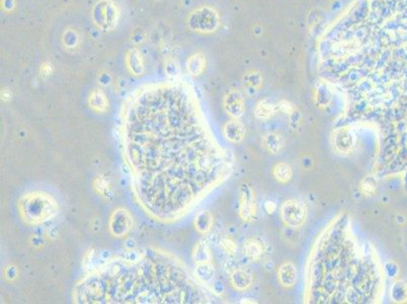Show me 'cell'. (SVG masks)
I'll list each match as a JSON object with an SVG mask.
<instances>
[{
	"instance_id": "6da1fadb",
	"label": "cell",
	"mask_w": 407,
	"mask_h": 304,
	"mask_svg": "<svg viewBox=\"0 0 407 304\" xmlns=\"http://www.w3.org/2000/svg\"><path fill=\"white\" fill-rule=\"evenodd\" d=\"M18 208L23 220L30 225L41 224L52 219L59 211L56 200L44 192L24 195L18 203Z\"/></svg>"
},
{
	"instance_id": "7a4b0ae2",
	"label": "cell",
	"mask_w": 407,
	"mask_h": 304,
	"mask_svg": "<svg viewBox=\"0 0 407 304\" xmlns=\"http://www.w3.org/2000/svg\"><path fill=\"white\" fill-rule=\"evenodd\" d=\"M119 16V9L112 0H100L92 10L93 22L104 30L114 29L118 24Z\"/></svg>"
},
{
	"instance_id": "3957f363",
	"label": "cell",
	"mask_w": 407,
	"mask_h": 304,
	"mask_svg": "<svg viewBox=\"0 0 407 304\" xmlns=\"http://www.w3.org/2000/svg\"><path fill=\"white\" fill-rule=\"evenodd\" d=\"M281 216L286 225L292 228H299L307 219V208L300 200H288L282 206Z\"/></svg>"
},
{
	"instance_id": "277c9868",
	"label": "cell",
	"mask_w": 407,
	"mask_h": 304,
	"mask_svg": "<svg viewBox=\"0 0 407 304\" xmlns=\"http://www.w3.org/2000/svg\"><path fill=\"white\" fill-rule=\"evenodd\" d=\"M257 199L249 184H242L239 188V215L245 222H250L257 216Z\"/></svg>"
},
{
	"instance_id": "5b68a950",
	"label": "cell",
	"mask_w": 407,
	"mask_h": 304,
	"mask_svg": "<svg viewBox=\"0 0 407 304\" xmlns=\"http://www.w3.org/2000/svg\"><path fill=\"white\" fill-rule=\"evenodd\" d=\"M134 219L130 211L125 208H118L113 211L109 220V230L115 237L127 235L133 228Z\"/></svg>"
},
{
	"instance_id": "8992f818",
	"label": "cell",
	"mask_w": 407,
	"mask_h": 304,
	"mask_svg": "<svg viewBox=\"0 0 407 304\" xmlns=\"http://www.w3.org/2000/svg\"><path fill=\"white\" fill-rule=\"evenodd\" d=\"M216 21L217 19L216 16H214L213 11L208 10V8H202L190 14L187 24L193 31L207 32L214 30V27L217 26Z\"/></svg>"
},
{
	"instance_id": "52a82bcc",
	"label": "cell",
	"mask_w": 407,
	"mask_h": 304,
	"mask_svg": "<svg viewBox=\"0 0 407 304\" xmlns=\"http://www.w3.org/2000/svg\"><path fill=\"white\" fill-rule=\"evenodd\" d=\"M224 109L233 119H239L244 113V101L241 93L237 90L228 92L224 98Z\"/></svg>"
},
{
	"instance_id": "ba28073f",
	"label": "cell",
	"mask_w": 407,
	"mask_h": 304,
	"mask_svg": "<svg viewBox=\"0 0 407 304\" xmlns=\"http://www.w3.org/2000/svg\"><path fill=\"white\" fill-rule=\"evenodd\" d=\"M127 67L129 71L136 76L143 75L145 73V62L142 54L138 49H130L126 57Z\"/></svg>"
},
{
	"instance_id": "9c48e42d",
	"label": "cell",
	"mask_w": 407,
	"mask_h": 304,
	"mask_svg": "<svg viewBox=\"0 0 407 304\" xmlns=\"http://www.w3.org/2000/svg\"><path fill=\"white\" fill-rule=\"evenodd\" d=\"M223 134L225 138L232 143H239L243 140L245 135V128L238 119L227 122L223 127Z\"/></svg>"
},
{
	"instance_id": "30bf717a",
	"label": "cell",
	"mask_w": 407,
	"mask_h": 304,
	"mask_svg": "<svg viewBox=\"0 0 407 304\" xmlns=\"http://www.w3.org/2000/svg\"><path fill=\"white\" fill-rule=\"evenodd\" d=\"M298 273L296 266L291 262H286L279 268L278 271V279L280 283L286 287L290 288L294 286L297 282Z\"/></svg>"
},
{
	"instance_id": "8fae6325",
	"label": "cell",
	"mask_w": 407,
	"mask_h": 304,
	"mask_svg": "<svg viewBox=\"0 0 407 304\" xmlns=\"http://www.w3.org/2000/svg\"><path fill=\"white\" fill-rule=\"evenodd\" d=\"M243 251L251 261H259L265 252V244L258 238H248L244 241Z\"/></svg>"
},
{
	"instance_id": "7c38bea8",
	"label": "cell",
	"mask_w": 407,
	"mask_h": 304,
	"mask_svg": "<svg viewBox=\"0 0 407 304\" xmlns=\"http://www.w3.org/2000/svg\"><path fill=\"white\" fill-rule=\"evenodd\" d=\"M89 107L96 113H106L109 110V99L105 92L100 89L91 91L88 97Z\"/></svg>"
},
{
	"instance_id": "4fadbf2b",
	"label": "cell",
	"mask_w": 407,
	"mask_h": 304,
	"mask_svg": "<svg viewBox=\"0 0 407 304\" xmlns=\"http://www.w3.org/2000/svg\"><path fill=\"white\" fill-rule=\"evenodd\" d=\"M252 276L245 270L236 269L230 275V282L237 291H245L252 284Z\"/></svg>"
},
{
	"instance_id": "5bb4252c",
	"label": "cell",
	"mask_w": 407,
	"mask_h": 304,
	"mask_svg": "<svg viewBox=\"0 0 407 304\" xmlns=\"http://www.w3.org/2000/svg\"><path fill=\"white\" fill-rule=\"evenodd\" d=\"M262 144L264 148L271 155H278L285 145L283 137L278 133H268L264 136Z\"/></svg>"
},
{
	"instance_id": "9a60e30c",
	"label": "cell",
	"mask_w": 407,
	"mask_h": 304,
	"mask_svg": "<svg viewBox=\"0 0 407 304\" xmlns=\"http://www.w3.org/2000/svg\"><path fill=\"white\" fill-rule=\"evenodd\" d=\"M213 225V215L208 210H202L195 216L194 227L197 232L205 234L209 232Z\"/></svg>"
},
{
	"instance_id": "2e32d148",
	"label": "cell",
	"mask_w": 407,
	"mask_h": 304,
	"mask_svg": "<svg viewBox=\"0 0 407 304\" xmlns=\"http://www.w3.org/2000/svg\"><path fill=\"white\" fill-rule=\"evenodd\" d=\"M93 188L97 192V194L107 200H112L114 198V192L110 185V182L103 176H99L94 180Z\"/></svg>"
},
{
	"instance_id": "e0dca14e",
	"label": "cell",
	"mask_w": 407,
	"mask_h": 304,
	"mask_svg": "<svg viewBox=\"0 0 407 304\" xmlns=\"http://www.w3.org/2000/svg\"><path fill=\"white\" fill-rule=\"evenodd\" d=\"M353 144H354L353 137L347 131L338 132L337 135L335 136L336 148L340 152H342V154H347V152H349L353 147Z\"/></svg>"
},
{
	"instance_id": "ac0fdd59",
	"label": "cell",
	"mask_w": 407,
	"mask_h": 304,
	"mask_svg": "<svg viewBox=\"0 0 407 304\" xmlns=\"http://www.w3.org/2000/svg\"><path fill=\"white\" fill-rule=\"evenodd\" d=\"M192 259L196 264L210 262L211 253L206 242L200 241L194 246V249L192 251Z\"/></svg>"
},
{
	"instance_id": "d6986e66",
	"label": "cell",
	"mask_w": 407,
	"mask_h": 304,
	"mask_svg": "<svg viewBox=\"0 0 407 304\" xmlns=\"http://www.w3.org/2000/svg\"><path fill=\"white\" fill-rule=\"evenodd\" d=\"M205 58H204L200 54H194L189 57L187 60L186 66H187V71L193 75L197 76L202 73V71L205 70Z\"/></svg>"
},
{
	"instance_id": "ffe728a7",
	"label": "cell",
	"mask_w": 407,
	"mask_h": 304,
	"mask_svg": "<svg viewBox=\"0 0 407 304\" xmlns=\"http://www.w3.org/2000/svg\"><path fill=\"white\" fill-rule=\"evenodd\" d=\"M275 114H276L275 106H273L271 103H269L268 100H262L261 103L258 104L256 111H254V115H256V117L262 121L271 119Z\"/></svg>"
},
{
	"instance_id": "44dd1931",
	"label": "cell",
	"mask_w": 407,
	"mask_h": 304,
	"mask_svg": "<svg viewBox=\"0 0 407 304\" xmlns=\"http://www.w3.org/2000/svg\"><path fill=\"white\" fill-rule=\"evenodd\" d=\"M273 173L275 179L281 183H288L293 176L292 168L287 163H280L276 165Z\"/></svg>"
},
{
	"instance_id": "7402d4cb",
	"label": "cell",
	"mask_w": 407,
	"mask_h": 304,
	"mask_svg": "<svg viewBox=\"0 0 407 304\" xmlns=\"http://www.w3.org/2000/svg\"><path fill=\"white\" fill-rule=\"evenodd\" d=\"M195 275L202 282L211 281L214 277V268L210 262L197 264L195 268Z\"/></svg>"
},
{
	"instance_id": "603a6c76",
	"label": "cell",
	"mask_w": 407,
	"mask_h": 304,
	"mask_svg": "<svg viewBox=\"0 0 407 304\" xmlns=\"http://www.w3.org/2000/svg\"><path fill=\"white\" fill-rule=\"evenodd\" d=\"M361 191L366 196H372L376 192V181L372 177H367L363 179L360 183Z\"/></svg>"
},
{
	"instance_id": "cb8c5ba5",
	"label": "cell",
	"mask_w": 407,
	"mask_h": 304,
	"mask_svg": "<svg viewBox=\"0 0 407 304\" xmlns=\"http://www.w3.org/2000/svg\"><path fill=\"white\" fill-rule=\"evenodd\" d=\"M220 242H221V246L227 253H229V255H235L237 251V244L232 238L223 237Z\"/></svg>"
},
{
	"instance_id": "d4e9b609",
	"label": "cell",
	"mask_w": 407,
	"mask_h": 304,
	"mask_svg": "<svg viewBox=\"0 0 407 304\" xmlns=\"http://www.w3.org/2000/svg\"><path fill=\"white\" fill-rule=\"evenodd\" d=\"M179 71H180L179 66L175 61L170 60V61L166 62V64H165V72H166V74L168 76L175 77V76H177L179 74Z\"/></svg>"
},
{
	"instance_id": "484cf974",
	"label": "cell",
	"mask_w": 407,
	"mask_h": 304,
	"mask_svg": "<svg viewBox=\"0 0 407 304\" xmlns=\"http://www.w3.org/2000/svg\"><path fill=\"white\" fill-rule=\"evenodd\" d=\"M125 261L130 263H135L140 260V253L135 249H128V251L124 255Z\"/></svg>"
},
{
	"instance_id": "4316f807",
	"label": "cell",
	"mask_w": 407,
	"mask_h": 304,
	"mask_svg": "<svg viewBox=\"0 0 407 304\" xmlns=\"http://www.w3.org/2000/svg\"><path fill=\"white\" fill-rule=\"evenodd\" d=\"M5 277L8 281H13L18 277V269L16 266H9L5 270Z\"/></svg>"
},
{
	"instance_id": "83f0119b",
	"label": "cell",
	"mask_w": 407,
	"mask_h": 304,
	"mask_svg": "<svg viewBox=\"0 0 407 304\" xmlns=\"http://www.w3.org/2000/svg\"><path fill=\"white\" fill-rule=\"evenodd\" d=\"M278 107L283 113H286V114H289V115H291V114H293L295 112V107L292 104H290L289 101L283 100L279 104Z\"/></svg>"
},
{
	"instance_id": "f1b7e54d",
	"label": "cell",
	"mask_w": 407,
	"mask_h": 304,
	"mask_svg": "<svg viewBox=\"0 0 407 304\" xmlns=\"http://www.w3.org/2000/svg\"><path fill=\"white\" fill-rule=\"evenodd\" d=\"M298 113L295 111L293 114H291L290 116H291V122H290V125H291V128L293 129V131L294 130H297L298 128H299V126H300V120H301V117L299 116V115H297Z\"/></svg>"
},
{
	"instance_id": "f546056e",
	"label": "cell",
	"mask_w": 407,
	"mask_h": 304,
	"mask_svg": "<svg viewBox=\"0 0 407 304\" xmlns=\"http://www.w3.org/2000/svg\"><path fill=\"white\" fill-rule=\"evenodd\" d=\"M276 209H277V204H276V203H275L274 201H267V202L265 203V210H266L269 214L274 213V212L276 211Z\"/></svg>"
},
{
	"instance_id": "4dcf8cb0",
	"label": "cell",
	"mask_w": 407,
	"mask_h": 304,
	"mask_svg": "<svg viewBox=\"0 0 407 304\" xmlns=\"http://www.w3.org/2000/svg\"><path fill=\"white\" fill-rule=\"evenodd\" d=\"M99 81V83L101 84V85H104V86H107V85H109L111 82H112V77L109 75V74H103V75H100V77H99V79H98Z\"/></svg>"
},
{
	"instance_id": "1f68e13d",
	"label": "cell",
	"mask_w": 407,
	"mask_h": 304,
	"mask_svg": "<svg viewBox=\"0 0 407 304\" xmlns=\"http://www.w3.org/2000/svg\"><path fill=\"white\" fill-rule=\"evenodd\" d=\"M124 245H125V247H126L127 249H134L135 246H136V241L134 240V238L130 237V238H127V239H126Z\"/></svg>"
}]
</instances>
